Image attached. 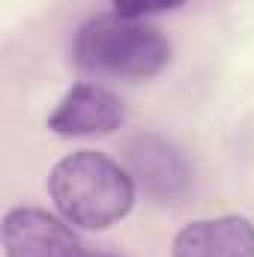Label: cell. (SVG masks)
<instances>
[{"label":"cell","instance_id":"obj_1","mask_svg":"<svg viewBox=\"0 0 254 257\" xmlns=\"http://www.w3.org/2000/svg\"><path fill=\"white\" fill-rule=\"evenodd\" d=\"M135 180L126 168L105 153L75 150L48 174V194L72 227L108 230L135 206Z\"/></svg>","mask_w":254,"mask_h":257},{"label":"cell","instance_id":"obj_2","mask_svg":"<svg viewBox=\"0 0 254 257\" xmlns=\"http://www.w3.org/2000/svg\"><path fill=\"white\" fill-rule=\"evenodd\" d=\"M171 54L174 48L159 27L123 18L117 12L84 21L72 42V60L78 69L90 75L129 78V81H144L159 75L171 63Z\"/></svg>","mask_w":254,"mask_h":257},{"label":"cell","instance_id":"obj_3","mask_svg":"<svg viewBox=\"0 0 254 257\" xmlns=\"http://www.w3.org/2000/svg\"><path fill=\"white\" fill-rule=\"evenodd\" d=\"M6 257H84L72 224L36 206H12L3 215Z\"/></svg>","mask_w":254,"mask_h":257},{"label":"cell","instance_id":"obj_4","mask_svg":"<svg viewBox=\"0 0 254 257\" xmlns=\"http://www.w3.org/2000/svg\"><path fill=\"white\" fill-rule=\"evenodd\" d=\"M126 171L135 186L159 203L180 200L191 183L189 162L177 147H171L159 135H138L126 147Z\"/></svg>","mask_w":254,"mask_h":257},{"label":"cell","instance_id":"obj_5","mask_svg":"<svg viewBox=\"0 0 254 257\" xmlns=\"http://www.w3.org/2000/svg\"><path fill=\"white\" fill-rule=\"evenodd\" d=\"M126 123L123 99L102 84H75L48 117V128L60 138L111 135Z\"/></svg>","mask_w":254,"mask_h":257},{"label":"cell","instance_id":"obj_6","mask_svg":"<svg viewBox=\"0 0 254 257\" xmlns=\"http://www.w3.org/2000/svg\"><path fill=\"white\" fill-rule=\"evenodd\" d=\"M171 257H254V224L245 215L189 221L177 230Z\"/></svg>","mask_w":254,"mask_h":257},{"label":"cell","instance_id":"obj_7","mask_svg":"<svg viewBox=\"0 0 254 257\" xmlns=\"http://www.w3.org/2000/svg\"><path fill=\"white\" fill-rule=\"evenodd\" d=\"M186 0H111V9L123 18L144 21L147 15H162V12H174L180 9Z\"/></svg>","mask_w":254,"mask_h":257},{"label":"cell","instance_id":"obj_8","mask_svg":"<svg viewBox=\"0 0 254 257\" xmlns=\"http://www.w3.org/2000/svg\"><path fill=\"white\" fill-rule=\"evenodd\" d=\"M84 257H117V254H105V251H96V254H90V251H87Z\"/></svg>","mask_w":254,"mask_h":257}]
</instances>
